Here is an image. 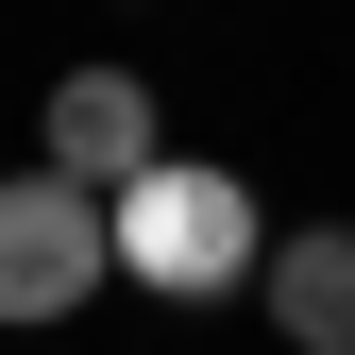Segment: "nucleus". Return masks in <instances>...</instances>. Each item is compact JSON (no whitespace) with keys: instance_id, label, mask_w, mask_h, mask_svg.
<instances>
[{"instance_id":"obj_4","label":"nucleus","mask_w":355,"mask_h":355,"mask_svg":"<svg viewBox=\"0 0 355 355\" xmlns=\"http://www.w3.org/2000/svg\"><path fill=\"white\" fill-rule=\"evenodd\" d=\"M254 304H271L288 355H355V220H304V237L254 254Z\"/></svg>"},{"instance_id":"obj_1","label":"nucleus","mask_w":355,"mask_h":355,"mask_svg":"<svg viewBox=\"0 0 355 355\" xmlns=\"http://www.w3.org/2000/svg\"><path fill=\"white\" fill-rule=\"evenodd\" d=\"M102 237H119V288H153V304H237L254 254H271V220H254L237 169L153 153V169H119V187H102Z\"/></svg>"},{"instance_id":"obj_3","label":"nucleus","mask_w":355,"mask_h":355,"mask_svg":"<svg viewBox=\"0 0 355 355\" xmlns=\"http://www.w3.org/2000/svg\"><path fill=\"white\" fill-rule=\"evenodd\" d=\"M34 153H51L68 187H119V169H153V153H169L153 68H51V102H34Z\"/></svg>"},{"instance_id":"obj_2","label":"nucleus","mask_w":355,"mask_h":355,"mask_svg":"<svg viewBox=\"0 0 355 355\" xmlns=\"http://www.w3.org/2000/svg\"><path fill=\"white\" fill-rule=\"evenodd\" d=\"M102 288H119L102 187H68L51 153H34V169H0V322H17V338H51V322H85Z\"/></svg>"}]
</instances>
